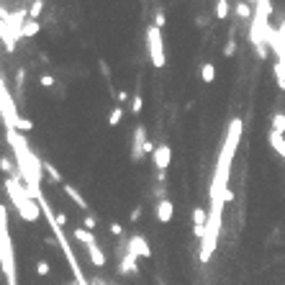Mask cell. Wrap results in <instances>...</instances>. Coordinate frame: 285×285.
Listing matches in <instances>:
<instances>
[{
	"instance_id": "obj_1",
	"label": "cell",
	"mask_w": 285,
	"mask_h": 285,
	"mask_svg": "<svg viewBox=\"0 0 285 285\" xmlns=\"http://www.w3.org/2000/svg\"><path fill=\"white\" fill-rule=\"evenodd\" d=\"M8 144L13 149V159H16V172L21 175V180L26 185V190L34 201L41 195V183H44V159L29 147V141L21 131L16 129H5Z\"/></svg>"
},
{
	"instance_id": "obj_2",
	"label": "cell",
	"mask_w": 285,
	"mask_h": 285,
	"mask_svg": "<svg viewBox=\"0 0 285 285\" xmlns=\"http://www.w3.org/2000/svg\"><path fill=\"white\" fill-rule=\"evenodd\" d=\"M242 131H244L242 118H231V121H229L224 144H221L216 167H213V177H211V185H208V201H211V203H213V201H221V203H224V195H226V190H229V177H231L234 154H236V149H239V141H242Z\"/></svg>"
},
{
	"instance_id": "obj_3",
	"label": "cell",
	"mask_w": 285,
	"mask_h": 285,
	"mask_svg": "<svg viewBox=\"0 0 285 285\" xmlns=\"http://www.w3.org/2000/svg\"><path fill=\"white\" fill-rule=\"evenodd\" d=\"M3 188H5V193H8V198H11V203H13L16 213H18L26 224H36L44 211H41V206H39V201H34L31 195H29V190H26V185H23V180H21V175L16 172V175H11V177H5Z\"/></svg>"
},
{
	"instance_id": "obj_4",
	"label": "cell",
	"mask_w": 285,
	"mask_h": 285,
	"mask_svg": "<svg viewBox=\"0 0 285 285\" xmlns=\"http://www.w3.org/2000/svg\"><path fill=\"white\" fill-rule=\"evenodd\" d=\"M0 270L5 275V285H18V265H16V244L8 229V208L0 203Z\"/></svg>"
},
{
	"instance_id": "obj_5",
	"label": "cell",
	"mask_w": 285,
	"mask_h": 285,
	"mask_svg": "<svg viewBox=\"0 0 285 285\" xmlns=\"http://www.w3.org/2000/svg\"><path fill=\"white\" fill-rule=\"evenodd\" d=\"M147 47H149V62H152V67L162 69V67L167 65L165 39H162V29H157L154 23L147 29Z\"/></svg>"
},
{
	"instance_id": "obj_6",
	"label": "cell",
	"mask_w": 285,
	"mask_h": 285,
	"mask_svg": "<svg viewBox=\"0 0 285 285\" xmlns=\"http://www.w3.org/2000/svg\"><path fill=\"white\" fill-rule=\"evenodd\" d=\"M0 118H3L5 129H16V123H18V108H16V101L13 95L8 93V87L3 83V77H0Z\"/></svg>"
},
{
	"instance_id": "obj_7",
	"label": "cell",
	"mask_w": 285,
	"mask_h": 285,
	"mask_svg": "<svg viewBox=\"0 0 285 285\" xmlns=\"http://www.w3.org/2000/svg\"><path fill=\"white\" fill-rule=\"evenodd\" d=\"M0 18H3V23L8 26V31L16 36V41L23 39V26H26V21H29V11H13V13H8V11L0 8Z\"/></svg>"
},
{
	"instance_id": "obj_8",
	"label": "cell",
	"mask_w": 285,
	"mask_h": 285,
	"mask_svg": "<svg viewBox=\"0 0 285 285\" xmlns=\"http://www.w3.org/2000/svg\"><path fill=\"white\" fill-rule=\"evenodd\" d=\"M126 252H129V254H134L136 260H139V257H141V260L152 257V249H149L147 239H144V236H139V234H136V236H131L129 242H126Z\"/></svg>"
},
{
	"instance_id": "obj_9",
	"label": "cell",
	"mask_w": 285,
	"mask_h": 285,
	"mask_svg": "<svg viewBox=\"0 0 285 285\" xmlns=\"http://www.w3.org/2000/svg\"><path fill=\"white\" fill-rule=\"evenodd\" d=\"M152 162L157 167V172H165L167 167H170V162H172V149H170V144H157L154 154H152Z\"/></svg>"
},
{
	"instance_id": "obj_10",
	"label": "cell",
	"mask_w": 285,
	"mask_h": 285,
	"mask_svg": "<svg viewBox=\"0 0 285 285\" xmlns=\"http://www.w3.org/2000/svg\"><path fill=\"white\" fill-rule=\"evenodd\" d=\"M147 141H149V139H147V129L139 123V126L134 129V147H131V159H134V162H139V159L144 157Z\"/></svg>"
},
{
	"instance_id": "obj_11",
	"label": "cell",
	"mask_w": 285,
	"mask_h": 285,
	"mask_svg": "<svg viewBox=\"0 0 285 285\" xmlns=\"http://www.w3.org/2000/svg\"><path fill=\"white\" fill-rule=\"evenodd\" d=\"M206 224H208V211L206 208H195L193 211V234H195L198 242L206 236Z\"/></svg>"
},
{
	"instance_id": "obj_12",
	"label": "cell",
	"mask_w": 285,
	"mask_h": 285,
	"mask_svg": "<svg viewBox=\"0 0 285 285\" xmlns=\"http://www.w3.org/2000/svg\"><path fill=\"white\" fill-rule=\"evenodd\" d=\"M154 216H157V221H159V224H170V221H172V216H175V203H172V201H167V198L157 201Z\"/></svg>"
},
{
	"instance_id": "obj_13",
	"label": "cell",
	"mask_w": 285,
	"mask_h": 285,
	"mask_svg": "<svg viewBox=\"0 0 285 285\" xmlns=\"http://www.w3.org/2000/svg\"><path fill=\"white\" fill-rule=\"evenodd\" d=\"M118 272L121 275H136L139 272V265H136V257H134V254H123V260L118 262Z\"/></svg>"
},
{
	"instance_id": "obj_14",
	"label": "cell",
	"mask_w": 285,
	"mask_h": 285,
	"mask_svg": "<svg viewBox=\"0 0 285 285\" xmlns=\"http://www.w3.org/2000/svg\"><path fill=\"white\" fill-rule=\"evenodd\" d=\"M267 141H270V147L278 152L283 159H285V134H278V131H270L267 134Z\"/></svg>"
},
{
	"instance_id": "obj_15",
	"label": "cell",
	"mask_w": 285,
	"mask_h": 285,
	"mask_svg": "<svg viewBox=\"0 0 285 285\" xmlns=\"http://www.w3.org/2000/svg\"><path fill=\"white\" fill-rule=\"evenodd\" d=\"M85 249H87V254H90V262H93L95 267H105V254H103V249L98 247V242L87 244Z\"/></svg>"
},
{
	"instance_id": "obj_16",
	"label": "cell",
	"mask_w": 285,
	"mask_h": 285,
	"mask_svg": "<svg viewBox=\"0 0 285 285\" xmlns=\"http://www.w3.org/2000/svg\"><path fill=\"white\" fill-rule=\"evenodd\" d=\"M62 188H65V193L69 195V198H72V203H75V206H77V208H83V211H87V201L83 198V195H80V190L75 188V185H69V183H65V185H62Z\"/></svg>"
},
{
	"instance_id": "obj_17",
	"label": "cell",
	"mask_w": 285,
	"mask_h": 285,
	"mask_svg": "<svg viewBox=\"0 0 285 285\" xmlns=\"http://www.w3.org/2000/svg\"><path fill=\"white\" fill-rule=\"evenodd\" d=\"M72 239H75V242H77L80 247H87V244H93V242H95L93 231H87V229H80V226L72 231Z\"/></svg>"
},
{
	"instance_id": "obj_18",
	"label": "cell",
	"mask_w": 285,
	"mask_h": 285,
	"mask_svg": "<svg viewBox=\"0 0 285 285\" xmlns=\"http://www.w3.org/2000/svg\"><path fill=\"white\" fill-rule=\"evenodd\" d=\"M201 80H203V83H206V85L216 80V67H213L211 62H206V65L201 67Z\"/></svg>"
},
{
	"instance_id": "obj_19",
	"label": "cell",
	"mask_w": 285,
	"mask_h": 285,
	"mask_svg": "<svg viewBox=\"0 0 285 285\" xmlns=\"http://www.w3.org/2000/svg\"><path fill=\"white\" fill-rule=\"evenodd\" d=\"M236 16L242 21H252V16H254V11L249 8V3H236Z\"/></svg>"
},
{
	"instance_id": "obj_20",
	"label": "cell",
	"mask_w": 285,
	"mask_h": 285,
	"mask_svg": "<svg viewBox=\"0 0 285 285\" xmlns=\"http://www.w3.org/2000/svg\"><path fill=\"white\" fill-rule=\"evenodd\" d=\"M39 34V21H26V26H23V39H34Z\"/></svg>"
},
{
	"instance_id": "obj_21",
	"label": "cell",
	"mask_w": 285,
	"mask_h": 285,
	"mask_svg": "<svg viewBox=\"0 0 285 285\" xmlns=\"http://www.w3.org/2000/svg\"><path fill=\"white\" fill-rule=\"evenodd\" d=\"M44 175H49V177H51V183H62V172L57 170L54 165H49L47 159H44Z\"/></svg>"
},
{
	"instance_id": "obj_22",
	"label": "cell",
	"mask_w": 285,
	"mask_h": 285,
	"mask_svg": "<svg viewBox=\"0 0 285 285\" xmlns=\"http://www.w3.org/2000/svg\"><path fill=\"white\" fill-rule=\"evenodd\" d=\"M216 18L218 21L229 18V0H216Z\"/></svg>"
},
{
	"instance_id": "obj_23",
	"label": "cell",
	"mask_w": 285,
	"mask_h": 285,
	"mask_svg": "<svg viewBox=\"0 0 285 285\" xmlns=\"http://www.w3.org/2000/svg\"><path fill=\"white\" fill-rule=\"evenodd\" d=\"M272 131L285 134V113H275L272 116Z\"/></svg>"
},
{
	"instance_id": "obj_24",
	"label": "cell",
	"mask_w": 285,
	"mask_h": 285,
	"mask_svg": "<svg viewBox=\"0 0 285 285\" xmlns=\"http://www.w3.org/2000/svg\"><path fill=\"white\" fill-rule=\"evenodd\" d=\"M41 11H44V0H34V5L29 8V18L36 21L39 16H41Z\"/></svg>"
},
{
	"instance_id": "obj_25",
	"label": "cell",
	"mask_w": 285,
	"mask_h": 285,
	"mask_svg": "<svg viewBox=\"0 0 285 285\" xmlns=\"http://www.w3.org/2000/svg\"><path fill=\"white\" fill-rule=\"evenodd\" d=\"M121 118H123V108H113V111L108 113V123H111V126H118Z\"/></svg>"
},
{
	"instance_id": "obj_26",
	"label": "cell",
	"mask_w": 285,
	"mask_h": 285,
	"mask_svg": "<svg viewBox=\"0 0 285 285\" xmlns=\"http://www.w3.org/2000/svg\"><path fill=\"white\" fill-rule=\"evenodd\" d=\"M0 170H3L8 177L16 175V172H13V165H11V159H8V157H0Z\"/></svg>"
},
{
	"instance_id": "obj_27",
	"label": "cell",
	"mask_w": 285,
	"mask_h": 285,
	"mask_svg": "<svg viewBox=\"0 0 285 285\" xmlns=\"http://www.w3.org/2000/svg\"><path fill=\"white\" fill-rule=\"evenodd\" d=\"M49 270H51V267H49V262H47V260H39V262H36V272H39V278H47Z\"/></svg>"
},
{
	"instance_id": "obj_28",
	"label": "cell",
	"mask_w": 285,
	"mask_h": 285,
	"mask_svg": "<svg viewBox=\"0 0 285 285\" xmlns=\"http://www.w3.org/2000/svg\"><path fill=\"white\" fill-rule=\"evenodd\" d=\"M141 108H144V101H141V95H134V101H131V111H134V113H141Z\"/></svg>"
},
{
	"instance_id": "obj_29",
	"label": "cell",
	"mask_w": 285,
	"mask_h": 285,
	"mask_svg": "<svg viewBox=\"0 0 285 285\" xmlns=\"http://www.w3.org/2000/svg\"><path fill=\"white\" fill-rule=\"evenodd\" d=\"M165 23H167L165 13H162V11H157V13H154V26H157V29H165Z\"/></svg>"
},
{
	"instance_id": "obj_30",
	"label": "cell",
	"mask_w": 285,
	"mask_h": 285,
	"mask_svg": "<svg viewBox=\"0 0 285 285\" xmlns=\"http://www.w3.org/2000/svg\"><path fill=\"white\" fill-rule=\"evenodd\" d=\"M83 224H85L83 229H87V231H95V226H98V221H95L93 216H85V218H83Z\"/></svg>"
},
{
	"instance_id": "obj_31",
	"label": "cell",
	"mask_w": 285,
	"mask_h": 285,
	"mask_svg": "<svg viewBox=\"0 0 285 285\" xmlns=\"http://www.w3.org/2000/svg\"><path fill=\"white\" fill-rule=\"evenodd\" d=\"M234 49H236V41H234V39H229V44L224 47V54H226V57H231V54H234Z\"/></svg>"
},
{
	"instance_id": "obj_32",
	"label": "cell",
	"mask_w": 285,
	"mask_h": 285,
	"mask_svg": "<svg viewBox=\"0 0 285 285\" xmlns=\"http://www.w3.org/2000/svg\"><path fill=\"white\" fill-rule=\"evenodd\" d=\"M39 83H41L44 87H51V85H54V77H51V75H41Z\"/></svg>"
},
{
	"instance_id": "obj_33",
	"label": "cell",
	"mask_w": 285,
	"mask_h": 285,
	"mask_svg": "<svg viewBox=\"0 0 285 285\" xmlns=\"http://www.w3.org/2000/svg\"><path fill=\"white\" fill-rule=\"evenodd\" d=\"M129 218H131V221H134V224H136V221H139V218H141V208H139V206H136V208H134V211H131V213H129Z\"/></svg>"
},
{
	"instance_id": "obj_34",
	"label": "cell",
	"mask_w": 285,
	"mask_h": 285,
	"mask_svg": "<svg viewBox=\"0 0 285 285\" xmlns=\"http://www.w3.org/2000/svg\"><path fill=\"white\" fill-rule=\"evenodd\" d=\"M111 234H113V236H121V234H123L121 224H116V221H113V224H111Z\"/></svg>"
},
{
	"instance_id": "obj_35",
	"label": "cell",
	"mask_w": 285,
	"mask_h": 285,
	"mask_svg": "<svg viewBox=\"0 0 285 285\" xmlns=\"http://www.w3.org/2000/svg\"><path fill=\"white\" fill-rule=\"evenodd\" d=\"M57 224H59L62 229L67 226V216H65V213H57Z\"/></svg>"
},
{
	"instance_id": "obj_36",
	"label": "cell",
	"mask_w": 285,
	"mask_h": 285,
	"mask_svg": "<svg viewBox=\"0 0 285 285\" xmlns=\"http://www.w3.org/2000/svg\"><path fill=\"white\" fill-rule=\"evenodd\" d=\"M116 101H118V103L129 101V93H126V90H118V95H116Z\"/></svg>"
},
{
	"instance_id": "obj_37",
	"label": "cell",
	"mask_w": 285,
	"mask_h": 285,
	"mask_svg": "<svg viewBox=\"0 0 285 285\" xmlns=\"http://www.w3.org/2000/svg\"><path fill=\"white\" fill-rule=\"evenodd\" d=\"M90 283H93V285H111L108 280H103V278H93Z\"/></svg>"
},
{
	"instance_id": "obj_38",
	"label": "cell",
	"mask_w": 285,
	"mask_h": 285,
	"mask_svg": "<svg viewBox=\"0 0 285 285\" xmlns=\"http://www.w3.org/2000/svg\"><path fill=\"white\" fill-rule=\"evenodd\" d=\"M0 3H3V0H0Z\"/></svg>"
}]
</instances>
